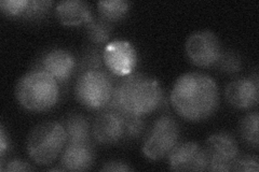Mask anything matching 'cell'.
Returning <instances> with one entry per match:
<instances>
[{"instance_id": "9a60e30c", "label": "cell", "mask_w": 259, "mask_h": 172, "mask_svg": "<svg viewBox=\"0 0 259 172\" xmlns=\"http://www.w3.org/2000/svg\"><path fill=\"white\" fill-rule=\"evenodd\" d=\"M55 16L64 26L87 25L94 16L90 5L82 0H64L55 7Z\"/></svg>"}, {"instance_id": "44dd1931", "label": "cell", "mask_w": 259, "mask_h": 172, "mask_svg": "<svg viewBox=\"0 0 259 172\" xmlns=\"http://www.w3.org/2000/svg\"><path fill=\"white\" fill-rule=\"evenodd\" d=\"M105 66L103 61V48L99 50L97 47H90L84 52L80 64V72L93 69H102Z\"/></svg>"}, {"instance_id": "2e32d148", "label": "cell", "mask_w": 259, "mask_h": 172, "mask_svg": "<svg viewBox=\"0 0 259 172\" xmlns=\"http://www.w3.org/2000/svg\"><path fill=\"white\" fill-rule=\"evenodd\" d=\"M61 123L66 132L67 143H91L92 125L82 114L70 113Z\"/></svg>"}, {"instance_id": "d4e9b609", "label": "cell", "mask_w": 259, "mask_h": 172, "mask_svg": "<svg viewBox=\"0 0 259 172\" xmlns=\"http://www.w3.org/2000/svg\"><path fill=\"white\" fill-rule=\"evenodd\" d=\"M259 169L258 157L252 156V155H244L239 156L234 161L232 166V171H242V172H257Z\"/></svg>"}, {"instance_id": "484cf974", "label": "cell", "mask_w": 259, "mask_h": 172, "mask_svg": "<svg viewBox=\"0 0 259 172\" xmlns=\"http://www.w3.org/2000/svg\"><path fill=\"white\" fill-rule=\"evenodd\" d=\"M0 170L2 171H32L35 170V167H32L29 162L20 159V158H13L9 159L6 163L2 162L0 165Z\"/></svg>"}, {"instance_id": "52a82bcc", "label": "cell", "mask_w": 259, "mask_h": 172, "mask_svg": "<svg viewBox=\"0 0 259 172\" xmlns=\"http://www.w3.org/2000/svg\"><path fill=\"white\" fill-rule=\"evenodd\" d=\"M207 171H232L234 161L240 156L239 143L228 133L210 135L205 141Z\"/></svg>"}, {"instance_id": "5b68a950", "label": "cell", "mask_w": 259, "mask_h": 172, "mask_svg": "<svg viewBox=\"0 0 259 172\" xmlns=\"http://www.w3.org/2000/svg\"><path fill=\"white\" fill-rule=\"evenodd\" d=\"M111 76L103 69L80 72L75 84L77 101L89 110L101 111L108 108L113 92Z\"/></svg>"}, {"instance_id": "603a6c76", "label": "cell", "mask_w": 259, "mask_h": 172, "mask_svg": "<svg viewBox=\"0 0 259 172\" xmlns=\"http://www.w3.org/2000/svg\"><path fill=\"white\" fill-rule=\"evenodd\" d=\"M30 0H2L0 2V10L8 18L22 19L26 12Z\"/></svg>"}, {"instance_id": "277c9868", "label": "cell", "mask_w": 259, "mask_h": 172, "mask_svg": "<svg viewBox=\"0 0 259 172\" xmlns=\"http://www.w3.org/2000/svg\"><path fill=\"white\" fill-rule=\"evenodd\" d=\"M67 136L61 122L47 121L31 129L27 137L26 151L32 162L49 166L62 154Z\"/></svg>"}, {"instance_id": "6da1fadb", "label": "cell", "mask_w": 259, "mask_h": 172, "mask_svg": "<svg viewBox=\"0 0 259 172\" xmlns=\"http://www.w3.org/2000/svg\"><path fill=\"white\" fill-rule=\"evenodd\" d=\"M220 88L206 73L192 71L178 77L172 87L169 100L178 117L188 122H202L217 111Z\"/></svg>"}, {"instance_id": "7a4b0ae2", "label": "cell", "mask_w": 259, "mask_h": 172, "mask_svg": "<svg viewBox=\"0 0 259 172\" xmlns=\"http://www.w3.org/2000/svg\"><path fill=\"white\" fill-rule=\"evenodd\" d=\"M162 102L163 92L159 81L135 71L116 82L108 108L124 117L144 118L159 109Z\"/></svg>"}, {"instance_id": "3957f363", "label": "cell", "mask_w": 259, "mask_h": 172, "mask_svg": "<svg viewBox=\"0 0 259 172\" xmlns=\"http://www.w3.org/2000/svg\"><path fill=\"white\" fill-rule=\"evenodd\" d=\"M49 73L32 69L19 79L14 95L24 109L30 112H46L56 105L60 99V86Z\"/></svg>"}, {"instance_id": "30bf717a", "label": "cell", "mask_w": 259, "mask_h": 172, "mask_svg": "<svg viewBox=\"0 0 259 172\" xmlns=\"http://www.w3.org/2000/svg\"><path fill=\"white\" fill-rule=\"evenodd\" d=\"M91 125L92 137L100 144L111 145L124 140V117L116 110H101Z\"/></svg>"}, {"instance_id": "4fadbf2b", "label": "cell", "mask_w": 259, "mask_h": 172, "mask_svg": "<svg viewBox=\"0 0 259 172\" xmlns=\"http://www.w3.org/2000/svg\"><path fill=\"white\" fill-rule=\"evenodd\" d=\"M226 99L233 108L249 110L257 105L259 100L258 75L249 78H240L231 81L225 91Z\"/></svg>"}, {"instance_id": "ba28073f", "label": "cell", "mask_w": 259, "mask_h": 172, "mask_svg": "<svg viewBox=\"0 0 259 172\" xmlns=\"http://www.w3.org/2000/svg\"><path fill=\"white\" fill-rule=\"evenodd\" d=\"M185 51L188 60L197 67H210L217 64L222 54V44L215 32L198 30L186 40Z\"/></svg>"}, {"instance_id": "ffe728a7", "label": "cell", "mask_w": 259, "mask_h": 172, "mask_svg": "<svg viewBox=\"0 0 259 172\" xmlns=\"http://www.w3.org/2000/svg\"><path fill=\"white\" fill-rule=\"evenodd\" d=\"M53 2L51 0H30L26 12L22 16L24 21H37L42 18L50 11Z\"/></svg>"}, {"instance_id": "9c48e42d", "label": "cell", "mask_w": 259, "mask_h": 172, "mask_svg": "<svg viewBox=\"0 0 259 172\" xmlns=\"http://www.w3.org/2000/svg\"><path fill=\"white\" fill-rule=\"evenodd\" d=\"M103 61L105 67L113 76L123 78L135 72L139 54L131 41L115 39L103 46Z\"/></svg>"}, {"instance_id": "ac0fdd59", "label": "cell", "mask_w": 259, "mask_h": 172, "mask_svg": "<svg viewBox=\"0 0 259 172\" xmlns=\"http://www.w3.org/2000/svg\"><path fill=\"white\" fill-rule=\"evenodd\" d=\"M258 122L259 116L257 112H249L243 117L239 123V134L247 145L258 149L259 136H258Z\"/></svg>"}, {"instance_id": "d6986e66", "label": "cell", "mask_w": 259, "mask_h": 172, "mask_svg": "<svg viewBox=\"0 0 259 172\" xmlns=\"http://www.w3.org/2000/svg\"><path fill=\"white\" fill-rule=\"evenodd\" d=\"M111 24L101 18H93L85 25L88 39L95 45H106L111 34Z\"/></svg>"}, {"instance_id": "7c38bea8", "label": "cell", "mask_w": 259, "mask_h": 172, "mask_svg": "<svg viewBox=\"0 0 259 172\" xmlns=\"http://www.w3.org/2000/svg\"><path fill=\"white\" fill-rule=\"evenodd\" d=\"M173 171H206L207 157L203 147L193 141L178 143L167 156Z\"/></svg>"}, {"instance_id": "83f0119b", "label": "cell", "mask_w": 259, "mask_h": 172, "mask_svg": "<svg viewBox=\"0 0 259 172\" xmlns=\"http://www.w3.org/2000/svg\"><path fill=\"white\" fill-rule=\"evenodd\" d=\"M9 140H8V137L6 134V130L4 125L0 126V157L2 159H4L5 157V153L7 152V150L9 149Z\"/></svg>"}, {"instance_id": "e0dca14e", "label": "cell", "mask_w": 259, "mask_h": 172, "mask_svg": "<svg viewBox=\"0 0 259 172\" xmlns=\"http://www.w3.org/2000/svg\"><path fill=\"white\" fill-rule=\"evenodd\" d=\"M96 7L100 18L111 24L124 18L130 10L131 3L125 0H101Z\"/></svg>"}, {"instance_id": "cb8c5ba5", "label": "cell", "mask_w": 259, "mask_h": 172, "mask_svg": "<svg viewBox=\"0 0 259 172\" xmlns=\"http://www.w3.org/2000/svg\"><path fill=\"white\" fill-rule=\"evenodd\" d=\"M144 128H145V123L143 121V118L124 117L125 140H134V139L140 138L144 132Z\"/></svg>"}, {"instance_id": "8992f818", "label": "cell", "mask_w": 259, "mask_h": 172, "mask_svg": "<svg viewBox=\"0 0 259 172\" xmlns=\"http://www.w3.org/2000/svg\"><path fill=\"white\" fill-rule=\"evenodd\" d=\"M180 140V126L169 116H161L153 123L146 136L142 152L150 160H161L168 156Z\"/></svg>"}, {"instance_id": "5bb4252c", "label": "cell", "mask_w": 259, "mask_h": 172, "mask_svg": "<svg viewBox=\"0 0 259 172\" xmlns=\"http://www.w3.org/2000/svg\"><path fill=\"white\" fill-rule=\"evenodd\" d=\"M94 159L92 143H67L61 154L60 167L63 171H87L92 168Z\"/></svg>"}, {"instance_id": "4316f807", "label": "cell", "mask_w": 259, "mask_h": 172, "mask_svg": "<svg viewBox=\"0 0 259 172\" xmlns=\"http://www.w3.org/2000/svg\"><path fill=\"white\" fill-rule=\"evenodd\" d=\"M101 171H112V172H125V171H133L134 168L128 165L127 162L120 160V159H111L104 163Z\"/></svg>"}, {"instance_id": "7402d4cb", "label": "cell", "mask_w": 259, "mask_h": 172, "mask_svg": "<svg viewBox=\"0 0 259 172\" xmlns=\"http://www.w3.org/2000/svg\"><path fill=\"white\" fill-rule=\"evenodd\" d=\"M218 69L226 73H237L242 68V60L238 53L233 51L222 52L217 62Z\"/></svg>"}, {"instance_id": "8fae6325", "label": "cell", "mask_w": 259, "mask_h": 172, "mask_svg": "<svg viewBox=\"0 0 259 172\" xmlns=\"http://www.w3.org/2000/svg\"><path fill=\"white\" fill-rule=\"evenodd\" d=\"M77 68V61L71 52L54 47L45 52L36 64V68L52 76L59 83L67 82Z\"/></svg>"}]
</instances>
